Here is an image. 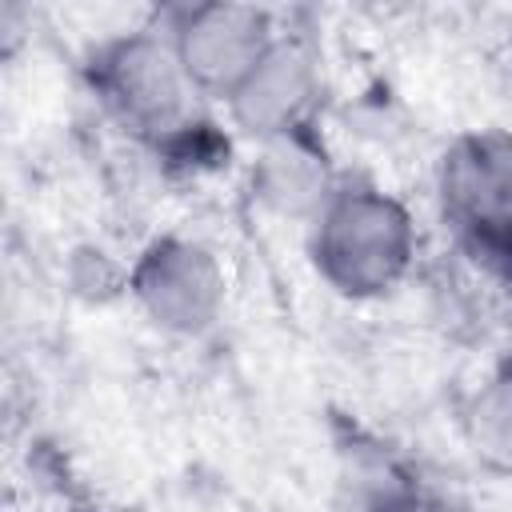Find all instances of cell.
<instances>
[{"label":"cell","mask_w":512,"mask_h":512,"mask_svg":"<svg viewBox=\"0 0 512 512\" xmlns=\"http://www.w3.org/2000/svg\"><path fill=\"white\" fill-rule=\"evenodd\" d=\"M420 232L408 204L380 184L340 180L332 200L308 224V260L344 300L392 292L416 264Z\"/></svg>","instance_id":"cell-1"},{"label":"cell","mask_w":512,"mask_h":512,"mask_svg":"<svg viewBox=\"0 0 512 512\" xmlns=\"http://www.w3.org/2000/svg\"><path fill=\"white\" fill-rule=\"evenodd\" d=\"M92 88L120 128L156 148L180 144L200 128L196 104L204 96L188 80L160 24L108 40L92 56Z\"/></svg>","instance_id":"cell-2"},{"label":"cell","mask_w":512,"mask_h":512,"mask_svg":"<svg viewBox=\"0 0 512 512\" xmlns=\"http://www.w3.org/2000/svg\"><path fill=\"white\" fill-rule=\"evenodd\" d=\"M448 224L476 260L512 268V132L480 128L456 136L436 168Z\"/></svg>","instance_id":"cell-3"},{"label":"cell","mask_w":512,"mask_h":512,"mask_svg":"<svg viewBox=\"0 0 512 512\" xmlns=\"http://www.w3.org/2000/svg\"><path fill=\"white\" fill-rule=\"evenodd\" d=\"M144 320L168 336H204L228 304V272L196 236H156L124 280Z\"/></svg>","instance_id":"cell-4"},{"label":"cell","mask_w":512,"mask_h":512,"mask_svg":"<svg viewBox=\"0 0 512 512\" xmlns=\"http://www.w3.org/2000/svg\"><path fill=\"white\" fill-rule=\"evenodd\" d=\"M160 28L168 32L196 92L212 100H228V92L256 68V60L280 36L268 8L240 0H204L172 8Z\"/></svg>","instance_id":"cell-5"},{"label":"cell","mask_w":512,"mask_h":512,"mask_svg":"<svg viewBox=\"0 0 512 512\" xmlns=\"http://www.w3.org/2000/svg\"><path fill=\"white\" fill-rule=\"evenodd\" d=\"M324 96V60L312 40L280 32L256 68L228 92V120L256 144L280 132L312 128Z\"/></svg>","instance_id":"cell-6"},{"label":"cell","mask_w":512,"mask_h":512,"mask_svg":"<svg viewBox=\"0 0 512 512\" xmlns=\"http://www.w3.org/2000/svg\"><path fill=\"white\" fill-rule=\"evenodd\" d=\"M248 188L264 212L280 220H300L308 228L340 188V172L332 164L324 136L312 124L256 140L248 164Z\"/></svg>","instance_id":"cell-7"},{"label":"cell","mask_w":512,"mask_h":512,"mask_svg":"<svg viewBox=\"0 0 512 512\" xmlns=\"http://www.w3.org/2000/svg\"><path fill=\"white\" fill-rule=\"evenodd\" d=\"M336 484L344 512H424L420 476L380 444L352 448Z\"/></svg>","instance_id":"cell-8"},{"label":"cell","mask_w":512,"mask_h":512,"mask_svg":"<svg viewBox=\"0 0 512 512\" xmlns=\"http://www.w3.org/2000/svg\"><path fill=\"white\" fill-rule=\"evenodd\" d=\"M464 432L484 464L512 472V352L472 392L464 408Z\"/></svg>","instance_id":"cell-9"}]
</instances>
